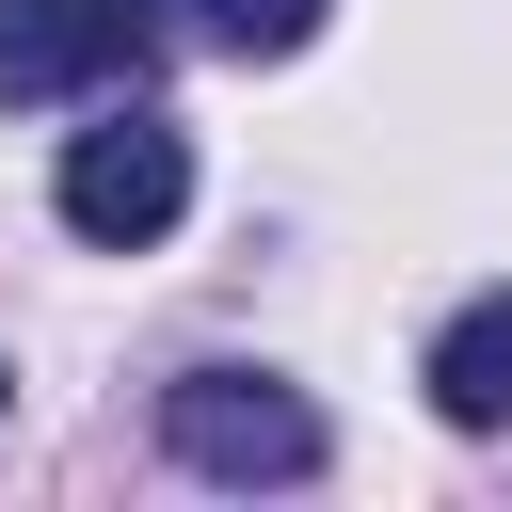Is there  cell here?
I'll return each mask as SVG.
<instances>
[{
  "mask_svg": "<svg viewBox=\"0 0 512 512\" xmlns=\"http://www.w3.org/2000/svg\"><path fill=\"white\" fill-rule=\"evenodd\" d=\"M160 448L192 464V480H320V400L288 384V368H176L160 384Z\"/></svg>",
  "mask_w": 512,
  "mask_h": 512,
  "instance_id": "1",
  "label": "cell"
},
{
  "mask_svg": "<svg viewBox=\"0 0 512 512\" xmlns=\"http://www.w3.org/2000/svg\"><path fill=\"white\" fill-rule=\"evenodd\" d=\"M48 208H64L96 256H144V240L192 208V144H176V112H112V128H80L64 176H48Z\"/></svg>",
  "mask_w": 512,
  "mask_h": 512,
  "instance_id": "2",
  "label": "cell"
},
{
  "mask_svg": "<svg viewBox=\"0 0 512 512\" xmlns=\"http://www.w3.org/2000/svg\"><path fill=\"white\" fill-rule=\"evenodd\" d=\"M144 80V0H0V96H96Z\"/></svg>",
  "mask_w": 512,
  "mask_h": 512,
  "instance_id": "3",
  "label": "cell"
},
{
  "mask_svg": "<svg viewBox=\"0 0 512 512\" xmlns=\"http://www.w3.org/2000/svg\"><path fill=\"white\" fill-rule=\"evenodd\" d=\"M432 416H448V432H512V288H480V304L432 336Z\"/></svg>",
  "mask_w": 512,
  "mask_h": 512,
  "instance_id": "4",
  "label": "cell"
},
{
  "mask_svg": "<svg viewBox=\"0 0 512 512\" xmlns=\"http://www.w3.org/2000/svg\"><path fill=\"white\" fill-rule=\"evenodd\" d=\"M208 32H224L240 64H272V48H304V32H320V0H208Z\"/></svg>",
  "mask_w": 512,
  "mask_h": 512,
  "instance_id": "5",
  "label": "cell"
},
{
  "mask_svg": "<svg viewBox=\"0 0 512 512\" xmlns=\"http://www.w3.org/2000/svg\"><path fill=\"white\" fill-rule=\"evenodd\" d=\"M0 400H16V368H0Z\"/></svg>",
  "mask_w": 512,
  "mask_h": 512,
  "instance_id": "6",
  "label": "cell"
}]
</instances>
